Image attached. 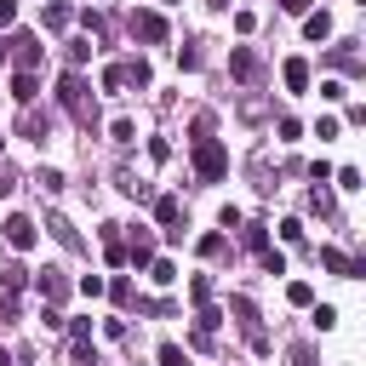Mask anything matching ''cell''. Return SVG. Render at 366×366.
<instances>
[{"instance_id":"6da1fadb","label":"cell","mask_w":366,"mask_h":366,"mask_svg":"<svg viewBox=\"0 0 366 366\" xmlns=\"http://www.w3.org/2000/svg\"><path fill=\"white\" fill-rule=\"evenodd\" d=\"M57 109H63L69 120H80L86 132L97 126V97H92V86L80 80V69H69V74L57 80Z\"/></svg>"},{"instance_id":"7a4b0ae2","label":"cell","mask_w":366,"mask_h":366,"mask_svg":"<svg viewBox=\"0 0 366 366\" xmlns=\"http://www.w3.org/2000/svg\"><path fill=\"white\" fill-rule=\"evenodd\" d=\"M194 172H200L206 183L229 177V149H223L217 137H194Z\"/></svg>"},{"instance_id":"3957f363","label":"cell","mask_w":366,"mask_h":366,"mask_svg":"<svg viewBox=\"0 0 366 366\" xmlns=\"http://www.w3.org/2000/svg\"><path fill=\"white\" fill-rule=\"evenodd\" d=\"M229 315H234V326L246 332V343H252L257 355H269V337H263V326H257V303H252L246 292H234V297H229Z\"/></svg>"},{"instance_id":"277c9868","label":"cell","mask_w":366,"mask_h":366,"mask_svg":"<svg viewBox=\"0 0 366 366\" xmlns=\"http://www.w3.org/2000/svg\"><path fill=\"white\" fill-rule=\"evenodd\" d=\"M126 29H132V40H143V46H160L172 29H166V17L160 11H149V6H137L132 17H126Z\"/></svg>"},{"instance_id":"5b68a950","label":"cell","mask_w":366,"mask_h":366,"mask_svg":"<svg viewBox=\"0 0 366 366\" xmlns=\"http://www.w3.org/2000/svg\"><path fill=\"white\" fill-rule=\"evenodd\" d=\"M6 51H11V63H17V69H40V57H46V46H40L34 34H11V40H6Z\"/></svg>"},{"instance_id":"8992f818","label":"cell","mask_w":366,"mask_h":366,"mask_svg":"<svg viewBox=\"0 0 366 366\" xmlns=\"http://www.w3.org/2000/svg\"><path fill=\"white\" fill-rule=\"evenodd\" d=\"M0 234H6V246H11V252H29V246H34V217L11 212V217L0 223Z\"/></svg>"},{"instance_id":"52a82bcc","label":"cell","mask_w":366,"mask_h":366,"mask_svg":"<svg viewBox=\"0 0 366 366\" xmlns=\"http://www.w3.org/2000/svg\"><path fill=\"white\" fill-rule=\"evenodd\" d=\"M229 74L252 86V80L263 74V63H257V51H252V46H234V51H229Z\"/></svg>"},{"instance_id":"ba28073f","label":"cell","mask_w":366,"mask_h":366,"mask_svg":"<svg viewBox=\"0 0 366 366\" xmlns=\"http://www.w3.org/2000/svg\"><path fill=\"white\" fill-rule=\"evenodd\" d=\"M11 97H17L23 109L40 97V80H34V69H17V74H11Z\"/></svg>"},{"instance_id":"9c48e42d","label":"cell","mask_w":366,"mask_h":366,"mask_svg":"<svg viewBox=\"0 0 366 366\" xmlns=\"http://www.w3.org/2000/svg\"><path fill=\"white\" fill-rule=\"evenodd\" d=\"M34 286H40V297H46V303H63V297H69V280H63L57 269H40V280H34Z\"/></svg>"},{"instance_id":"30bf717a","label":"cell","mask_w":366,"mask_h":366,"mask_svg":"<svg viewBox=\"0 0 366 366\" xmlns=\"http://www.w3.org/2000/svg\"><path fill=\"white\" fill-rule=\"evenodd\" d=\"M280 80H286V92H303V86H309V63H303V57H286V63H280Z\"/></svg>"},{"instance_id":"8fae6325","label":"cell","mask_w":366,"mask_h":366,"mask_svg":"<svg viewBox=\"0 0 366 366\" xmlns=\"http://www.w3.org/2000/svg\"><path fill=\"white\" fill-rule=\"evenodd\" d=\"M320 263H326L332 274H343V280H355V274H360V263H355V257H343L337 246H326V252H320Z\"/></svg>"},{"instance_id":"7c38bea8","label":"cell","mask_w":366,"mask_h":366,"mask_svg":"<svg viewBox=\"0 0 366 366\" xmlns=\"http://www.w3.org/2000/svg\"><path fill=\"white\" fill-rule=\"evenodd\" d=\"M69 23H74V11H69V0H46V29H51V34H63Z\"/></svg>"},{"instance_id":"4fadbf2b","label":"cell","mask_w":366,"mask_h":366,"mask_svg":"<svg viewBox=\"0 0 366 366\" xmlns=\"http://www.w3.org/2000/svg\"><path fill=\"white\" fill-rule=\"evenodd\" d=\"M303 34H309V40H326V34H332V17H326V11H303Z\"/></svg>"},{"instance_id":"5bb4252c","label":"cell","mask_w":366,"mask_h":366,"mask_svg":"<svg viewBox=\"0 0 366 366\" xmlns=\"http://www.w3.org/2000/svg\"><path fill=\"white\" fill-rule=\"evenodd\" d=\"M46 132H51V120H46V114H34V103H29V114H23V137L46 143Z\"/></svg>"},{"instance_id":"9a60e30c","label":"cell","mask_w":366,"mask_h":366,"mask_svg":"<svg viewBox=\"0 0 366 366\" xmlns=\"http://www.w3.org/2000/svg\"><path fill=\"white\" fill-rule=\"evenodd\" d=\"M154 217H160L166 229H177V217H183V206H177V194H160V200H154Z\"/></svg>"},{"instance_id":"2e32d148","label":"cell","mask_w":366,"mask_h":366,"mask_svg":"<svg viewBox=\"0 0 366 366\" xmlns=\"http://www.w3.org/2000/svg\"><path fill=\"white\" fill-rule=\"evenodd\" d=\"M149 257H154V240H149V234H137V240L126 246V263H137V269H149Z\"/></svg>"},{"instance_id":"e0dca14e","label":"cell","mask_w":366,"mask_h":366,"mask_svg":"<svg viewBox=\"0 0 366 366\" xmlns=\"http://www.w3.org/2000/svg\"><path fill=\"white\" fill-rule=\"evenodd\" d=\"M120 74H126V86H149V63H143V57L120 63Z\"/></svg>"},{"instance_id":"ac0fdd59","label":"cell","mask_w":366,"mask_h":366,"mask_svg":"<svg viewBox=\"0 0 366 366\" xmlns=\"http://www.w3.org/2000/svg\"><path fill=\"white\" fill-rule=\"evenodd\" d=\"M34 189H40V194H57V189H63V172L40 166V172H34Z\"/></svg>"},{"instance_id":"d6986e66","label":"cell","mask_w":366,"mask_h":366,"mask_svg":"<svg viewBox=\"0 0 366 366\" xmlns=\"http://www.w3.org/2000/svg\"><path fill=\"white\" fill-rule=\"evenodd\" d=\"M149 274H154L160 286H172V280H177V263H172V257H149Z\"/></svg>"},{"instance_id":"ffe728a7","label":"cell","mask_w":366,"mask_h":366,"mask_svg":"<svg viewBox=\"0 0 366 366\" xmlns=\"http://www.w3.org/2000/svg\"><path fill=\"white\" fill-rule=\"evenodd\" d=\"M189 297H194V303H212V274H194V280H189Z\"/></svg>"},{"instance_id":"44dd1931","label":"cell","mask_w":366,"mask_h":366,"mask_svg":"<svg viewBox=\"0 0 366 366\" xmlns=\"http://www.w3.org/2000/svg\"><path fill=\"white\" fill-rule=\"evenodd\" d=\"M286 297H292L297 309H309V303H315V292H309V280H292V286H286Z\"/></svg>"},{"instance_id":"7402d4cb","label":"cell","mask_w":366,"mask_h":366,"mask_svg":"<svg viewBox=\"0 0 366 366\" xmlns=\"http://www.w3.org/2000/svg\"><path fill=\"white\" fill-rule=\"evenodd\" d=\"M92 57V40H69V69H80Z\"/></svg>"},{"instance_id":"603a6c76","label":"cell","mask_w":366,"mask_h":366,"mask_svg":"<svg viewBox=\"0 0 366 366\" xmlns=\"http://www.w3.org/2000/svg\"><path fill=\"white\" fill-rule=\"evenodd\" d=\"M257 257H263V269H269V274H286V257H280V252H274V246H263V252H257Z\"/></svg>"},{"instance_id":"cb8c5ba5","label":"cell","mask_w":366,"mask_h":366,"mask_svg":"<svg viewBox=\"0 0 366 366\" xmlns=\"http://www.w3.org/2000/svg\"><path fill=\"white\" fill-rule=\"evenodd\" d=\"M160 366H189V355L177 343H160Z\"/></svg>"},{"instance_id":"d4e9b609","label":"cell","mask_w":366,"mask_h":366,"mask_svg":"<svg viewBox=\"0 0 366 366\" xmlns=\"http://www.w3.org/2000/svg\"><path fill=\"white\" fill-rule=\"evenodd\" d=\"M120 86H126V74H120V63H109L103 69V92H120Z\"/></svg>"},{"instance_id":"484cf974","label":"cell","mask_w":366,"mask_h":366,"mask_svg":"<svg viewBox=\"0 0 366 366\" xmlns=\"http://www.w3.org/2000/svg\"><path fill=\"white\" fill-rule=\"evenodd\" d=\"M109 137H114V143H132V137H137V126H132V120H114V126H109Z\"/></svg>"},{"instance_id":"4316f807","label":"cell","mask_w":366,"mask_h":366,"mask_svg":"<svg viewBox=\"0 0 366 366\" xmlns=\"http://www.w3.org/2000/svg\"><path fill=\"white\" fill-rule=\"evenodd\" d=\"M280 240H286V246H297V240H303V223H297V217H286V223H280Z\"/></svg>"},{"instance_id":"83f0119b","label":"cell","mask_w":366,"mask_h":366,"mask_svg":"<svg viewBox=\"0 0 366 366\" xmlns=\"http://www.w3.org/2000/svg\"><path fill=\"white\" fill-rule=\"evenodd\" d=\"M315 326H320V332H332V326H337V309H332V303H320V309H315Z\"/></svg>"},{"instance_id":"f1b7e54d","label":"cell","mask_w":366,"mask_h":366,"mask_svg":"<svg viewBox=\"0 0 366 366\" xmlns=\"http://www.w3.org/2000/svg\"><path fill=\"white\" fill-rule=\"evenodd\" d=\"M337 189H349V194H355V189H360V172H355V166H343V172H337Z\"/></svg>"},{"instance_id":"f546056e","label":"cell","mask_w":366,"mask_h":366,"mask_svg":"<svg viewBox=\"0 0 366 366\" xmlns=\"http://www.w3.org/2000/svg\"><path fill=\"white\" fill-rule=\"evenodd\" d=\"M223 252V234H200V257H217Z\"/></svg>"},{"instance_id":"4dcf8cb0","label":"cell","mask_w":366,"mask_h":366,"mask_svg":"<svg viewBox=\"0 0 366 366\" xmlns=\"http://www.w3.org/2000/svg\"><path fill=\"white\" fill-rule=\"evenodd\" d=\"M0 280H6V292H17V286H23V269H17V263H6V269H0Z\"/></svg>"},{"instance_id":"1f68e13d","label":"cell","mask_w":366,"mask_h":366,"mask_svg":"<svg viewBox=\"0 0 366 366\" xmlns=\"http://www.w3.org/2000/svg\"><path fill=\"white\" fill-rule=\"evenodd\" d=\"M80 292H86V297H103L109 286H103V274H86V280H80Z\"/></svg>"},{"instance_id":"d6a6232c","label":"cell","mask_w":366,"mask_h":366,"mask_svg":"<svg viewBox=\"0 0 366 366\" xmlns=\"http://www.w3.org/2000/svg\"><path fill=\"white\" fill-rule=\"evenodd\" d=\"M11 189H17V177H11V166H6V160H0V200H6V194H11Z\"/></svg>"},{"instance_id":"836d02e7","label":"cell","mask_w":366,"mask_h":366,"mask_svg":"<svg viewBox=\"0 0 366 366\" xmlns=\"http://www.w3.org/2000/svg\"><path fill=\"white\" fill-rule=\"evenodd\" d=\"M17 23V0H0V29H11Z\"/></svg>"},{"instance_id":"e575fe53","label":"cell","mask_w":366,"mask_h":366,"mask_svg":"<svg viewBox=\"0 0 366 366\" xmlns=\"http://www.w3.org/2000/svg\"><path fill=\"white\" fill-rule=\"evenodd\" d=\"M280 11H292V17H303V11H315V0H280Z\"/></svg>"},{"instance_id":"d590c367","label":"cell","mask_w":366,"mask_h":366,"mask_svg":"<svg viewBox=\"0 0 366 366\" xmlns=\"http://www.w3.org/2000/svg\"><path fill=\"white\" fill-rule=\"evenodd\" d=\"M292 366H315V355H309V349L297 343V349H292Z\"/></svg>"},{"instance_id":"8d00e7d4","label":"cell","mask_w":366,"mask_h":366,"mask_svg":"<svg viewBox=\"0 0 366 366\" xmlns=\"http://www.w3.org/2000/svg\"><path fill=\"white\" fill-rule=\"evenodd\" d=\"M206 6H212V11H229V0H206Z\"/></svg>"},{"instance_id":"74e56055","label":"cell","mask_w":366,"mask_h":366,"mask_svg":"<svg viewBox=\"0 0 366 366\" xmlns=\"http://www.w3.org/2000/svg\"><path fill=\"white\" fill-rule=\"evenodd\" d=\"M0 366H11V355H6V349H0Z\"/></svg>"}]
</instances>
